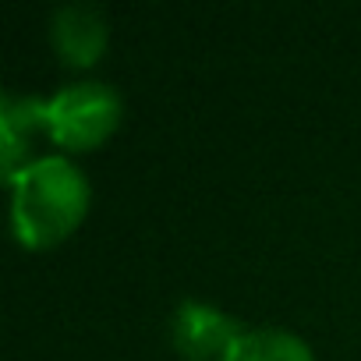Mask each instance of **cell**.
Wrapping results in <instances>:
<instances>
[{"mask_svg": "<svg viewBox=\"0 0 361 361\" xmlns=\"http://www.w3.org/2000/svg\"><path fill=\"white\" fill-rule=\"evenodd\" d=\"M220 361H315L312 347L280 326H245Z\"/></svg>", "mask_w": 361, "mask_h": 361, "instance_id": "obj_6", "label": "cell"}, {"mask_svg": "<svg viewBox=\"0 0 361 361\" xmlns=\"http://www.w3.org/2000/svg\"><path fill=\"white\" fill-rule=\"evenodd\" d=\"M245 326L227 315L220 305L202 301V298H185L173 312H170V336L173 347L192 357V361H209V357H224V350L231 347V340L241 333Z\"/></svg>", "mask_w": 361, "mask_h": 361, "instance_id": "obj_3", "label": "cell"}, {"mask_svg": "<svg viewBox=\"0 0 361 361\" xmlns=\"http://www.w3.org/2000/svg\"><path fill=\"white\" fill-rule=\"evenodd\" d=\"M47 131V99L4 92L0 99V145H4V177L11 180L29 163V142Z\"/></svg>", "mask_w": 361, "mask_h": 361, "instance_id": "obj_5", "label": "cell"}, {"mask_svg": "<svg viewBox=\"0 0 361 361\" xmlns=\"http://www.w3.org/2000/svg\"><path fill=\"white\" fill-rule=\"evenodd\" d=\"M106 39H110L106 18L92 4L78 0V4H64L50 15V43L61 54V61L71 68L96 64L106 50Z\"/></svg>", "mask_w": 361, "mask_h": 361, "instance_id": "obj_4", "label": "cell"}, {"mask_svg": "<svg viewBox=\"0 0 361 361\" xmlns=\"http://www.w3.org/2000/svg\"><path fill=\"white\" fill-rule=\"evenodd\" d=\"M124 103L106 82H71L47 96V135L64 149H96L117 124Z\"/></svg>", "mask_w": 361, "mask_h": 361, "instance_id": "obj_2", "label": "cell"}, {"mask_svg": "<svg viewBox=\"0 0 361 361\" xmlns=\"http://www.w3.org/2000/svg\"><path fill=\"white\" fill-rule=\"evenodd\" d=\"M11 227L25 248L64 241L89 213V177L64 152L29 159L11 180Z\"/></svg>", "mask_w": 361, "mask_h": 361, "instance_id": "obj_1", "label": "cell"}]
</instances>
